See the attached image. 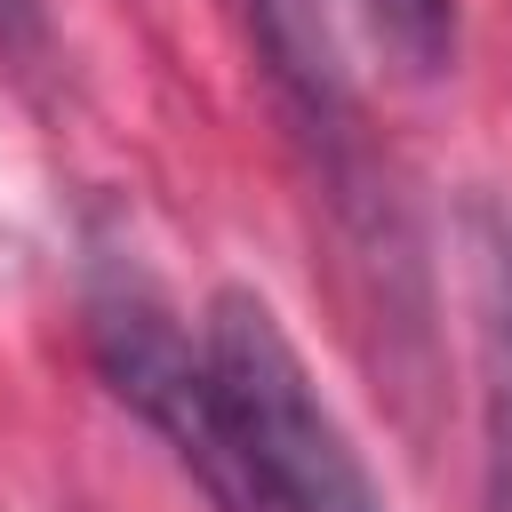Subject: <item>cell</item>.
Instances as JSON below:
<instances>
[{
    "mask_svg": "<svg viewBox=\"0 0 512 512\" xmlns=\"http://www.w3.org/2000/svg\"><path fill=\"white\" fill-rule=\"evenodd\" d=\"M80 328H88V360H96L104 392L176 456V472L216 512H280L256 456H248V432H240V416L224 400V376H216L208 344L184 336L176 304L128 256H104L88 272Z\"/></svg>",
    "mask_w": 512,
    "mask_h": 512,
    "instance_id": "cell-1",
    "label": "cell"
},
{
    "mask_svg": "<svg viewBox=\"0 0 512 512\" xmlns=\"http://www.w3.org/2000/svg\"><path fill=\"white\" fill-rule=\"evenodd\" d=\"M200 344L224 376V400L248 432V456L272 488L280 512H392L368 456L352 448L344 416L328 408V392L312 384L296 336L280 328V312L256 288H216Z\"/></svg>",
    "mask_w": 512,
    "mask_h": 512,
    "instance_id": "cell-2",
    "label": "cell"
},
{
    "mask_svg": "<svg viewBox=\"0 0 512 512\" xmlns=\"http://www.w3.org/2000/svg\"><path fill=\"white\" fill-rule=\"evenodd\" d=\"M480 288V408H488V512H512V208L472 200Z\"/></svg>",
    "mask_w": 512,
    "mask_h": 512,
    "instance_id": "cell-3",
    "label": "cell"
},
{
    "mask_svg": "<svg viewBox=\"0 0 512 512\" xmlns=\"http://www.w3.org/2000/svg\"><path fill=\"white\" fill-rule=\"evenodd\" d=\"M368 16V32L384 40V56L416 80L456 64V0H352Z\"/></svg>",
    "mask_w": 512,
    "mask_h": 512,
    "instance_id": "cell-4",
    "label": "cell"
},
{
    "mask_svg": "<svg viewBox=\"0 0 512 512\" xmlns=\"http://www.w3.org/2000/svg\"><path fill=\"white\" fill-rule=\"evenodd\" d=\"M0 64H48V8L40 0H0Z\"/></svg>",
    "mask_w": 512,
    "mask_h": 512,
    "instance_id": "cell-5",
    "label": "cell"
}]
</instances>
